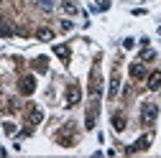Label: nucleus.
Wrapping results in <instances>:
<instances>
[{"label": "nucleus", "mask_w": 161, "mask_h": 158, "mask_svg": "<svg viewBox=\"0 0 161 158\" xmlns=\"http://www.w3.org/2000/svg\"><path fill=\"white\" fill-rule=\"evenodd\" d=\"M156 115H158V107H156L153 102H146V105H143V112H141V123H143V125H151Z\"/></svg>", "instance_id": "obj_1"}, {"label": "nucleus", "mask_w": 161, "mask_h": 158, "mask_svg": "<svg viewBox=\"0 0 161 158\" xmlns=\"http://www.w3.org/2000/svg\"><path fill=\"white\" fill-rule=\"evenodd\" d=\"M67 102H69V107L79 102V87H77V84H74V87H69V92H67Z\"/></svg>", "instance_id": "obj_2"}, {"label": "nucleus", "mask_w": 161, "mask_h": 158, "mask_svg": "<svg viewBox=\"0 0 161 158\" xmlns=\"http://www.w3.org/2000/svg\"><path fill=\"white\" fill-rule=\"evenodd\" d=\"M148 87H151V89H158V87H161V71L151 74V79H148Z\"/></svg>", "instance_id": "obj_3"}, {"label": "nucleus", "mask_w": 161, "mask_h": 158, "mask_svg": "<svg viewBox=\"0 0 161 158\" xmlns=\"http://www.w3.org/2000/svg\"><path fill=\"white\" fill-rule=\"evenodd\" d=\"M33 87H36V82H33V76H26L23 82H21V89H23V92H33Z\"/></svg>", "instance_id": "obj_4"}, {"label": "nucleus", "mask_w": 161, "mask_h": 158, "mask_svg": "<svg viewBox=\"0 0 161 158\" xmlns=\"http://www.w3.org/2000/svg\"><path fill=\"white\" fill-rule=\"evenodd\" d=\"M113 128H115V130H123V128H125L123 115H115V117H113Z\"/></svg>", "instance_id": "obj_5"}, {"label": "nucleus", "mask_w": 161, "mask_h": 158, "mask_svg": "<svg viewBox=\"0 0 161 158\" xmlns=\"http://www.w3.org/2000/svg\"><path fill=\"white\" fill-rule=\"evenodd\" d=\"M148 148V138H141V140L133 145V148H128V150H146Z\"/></svg>", "instance_id": "obj_6"}, {"label": "nucleus", "mask_w": 161, "mask_h": 158, "mask_svg": "<svg viewBox=\"0 0 161 158\" xmlns=\"http://www.w3.org/2000/svg\"><path fill=\"white\" fill-rule=\"evenodd\" d=\"M130 74L141 79V76H143V74H146V69H143V66H138V64H133V66H130Z\"/></svg>", "instance_id": "obj_7"}]
</instances>
